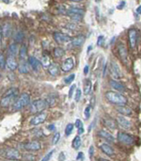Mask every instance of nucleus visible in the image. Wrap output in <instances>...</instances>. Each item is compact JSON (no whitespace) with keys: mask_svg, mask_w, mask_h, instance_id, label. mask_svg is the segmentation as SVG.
I'll use <instances>...</instances> for the list:
<instances>
[{"mask_svg":"<svg viewBox=\"0 0 141 161\" xmlns=\"http://www.w3.org/2000/svg\"><path fill=\"white\" fill-rule=\"evenodd\" d=\"M25 35H24V33L22 31H18L17 33H15V36H14V39L17 42H19V41H22L23 39H24Z\"/></svg>","mask_w":141,"mask_h":161,"instance_id":"nucleus-35","label":"nucleus"},{"mask_svg":"<svg viewBox=\"0 0 141 161\" xmlns=\"http://www.w3.org/2000/svg\"><path fill=\"white\" fill-rule=\"evenodd\" d=\"M117 123L120 126H121L122 128H124V129H128L131 127V123L127 120L126 118L122 117V116H119L117 118Z\"/></svg>","mask_w":141,"mask_h":161,"instance_id":"nucleus-18","label":"nucleus"},{"mask_svg":"<svg viewBox=\"0 0 141 161\" xmlns=\"http://www.w3.org/2000/svg\"><path fill=\"white\" fill-rule=\"evenodd\" d=\"M91 48H92V46H91V45H90L89 47H87V53H89V52H90V51L91 50Z\"/></svg>","mask_w":141,"mask_h":161,"instance_id":"nucleus-56","label":"nucleus"},{"mask_svg":"<svg viewBox=\"0 0 141 161\" xmlns=\"http://www.w3.org/2000/svg\"><path fill=\"white\" fill-rule=\"evenodd\" d=\"M65 54V50L61 47H56L54 49V56L56 58H61L62 56H64Z\"/></svg>","mask_w":141,"mask_h":161,"instance_id":"nucleus-30","label":"nucleus"},{"mask_svg":"<svg viewBox=\"0 0 141 161\" xmlns=\"http://www.w3.org/2000/svg\"><path fill=\"white\" fill-rule=\"evenodd\" d=\"M125 4H126V2H125V1H121V2H120V5H118V7H117V8H119V10H121V8L125 6Z\"/></svg>","mask_w":141,"mask_h":161,"instance_id":"nucleus-48","label":"nucleus"},{"mask_svg":"<svg viewBox=\"0 0 141 161\" xmlns=\"http://www.w3.org/2000/svg\"><path fill=\"white\" fill-rule=\"evenodd\" d=\"M76 90V85H73V86H70V89L69 90V98H72L73 97V94H74V90Z\"/></svg>","mask_w":141,"mask_h":161,"instance_id":"nucleus-44","label":"nucleus"},{"mask_svg":"<svg viewBox=\"0 0 141 161\" xmlns=\"http://www.w3.org/2000/svg\"><path fill=\"white\" fill-rule=\"evenodd\" d=\"M46 118H47V115L45 113H40V114L36 115V116L31 119L30 123L32 125H39V124H41L42 123H44L45 120H46Z\"/></svg>","mask_w":141,"mask_h":161,"instance_id":"nucleus-11","label":"nucleus"},{"mask_svg":"<svg viewBox=\"0 0 141 161\" xmlns=\"http://www.w3.org/2000/svg\"><path fill=\"white\" fill-rule=\"evenodd\" d=\"M6 58H5V56L2 52H0V68L1 69H4L5 66H6Z\"/></svg>","mask_w":141,"mask_h":161,"instance_id":"nucleus-36","label":"nucleus"},{"mask_svg":"<svg viewBox=\"0 0 141 161\" xmlns=\"http://www.w3.org/2000/svg\"><path fill=\"white\" fill-rule=\"evenodd\" d=\"M105 98H107L111 104L117 106H125L127 104V98L122 95L121 93L116 91H107L105 93Z\"/></svg>","mask_w":141,"mask_h":161,"instance_id":"nucleus-1","label":"nucleus"},{"mask_svg":"<svg viewBox=\"0 0 141 161\" xmlns=\"http://www.w3.org/2000/svg\"><path fill=\"white\" fill-rule=\"evenodd\" d=\"M90 110H91V107H90V106H87V107L85 108L84 114H85V118H86V119H89V118H90Z\"/></svg>","mask_w":141,"mask_h":161,"instance_id":"nucleus-42","label":"nucleus"},{"mask_svg":"<svg viewBox=\"0 0 141 161\" xmlns=\"http://www.w3.org/2000/svg\"><path fill=\"white\" fill-rule=\"evenodd\" d=\"M17 52H18V46H17L16 44H11L8 48V57H15L17 55Z\"/></svg>","mask_w":141,"mask_h":161,"instance_id":"nucleus-26","label":"nucleus"},{"mask_svg":"<svg viewBox=\"0 0 141 161\" xmlns=\"http://www.w3.org/2000/svg\"><path fill=\"white\" fill-rule=\"evenodd\" d=\"M23 158L25 161H34V159L36 157H35V156H33L32 154H25L23 156Z\"/></svg>","mask_w":141,"mask_h":161,"instance_id":"nucleus-39","label":"nucleus"},{"mask_svg":"<svg viewBox=\"0 0 141 161\" xmlns=\"http://www.w3.org/2000/svg\"><path fill=\"white\" fill-rule=\"evenodd\" d=\"M109 85H110V86H111L114 90H119V91H122V90H125L124 86H123L121 83H120L119 81L114 80V79H110V80H109Z\"/></svg>","mask_w":141,"mask_h":161,"instance_id":"nucleus-22","label":"nucleus"},{"mask_svg":"<svg viewBox=\"0 0 141 161\" xmlns=\"http://www.w3.org/2000/svg\"><path fill=\"white\" fill-rule=\"evenodd\" d=\"M53 37H54V40L57 42H58V44H65V42L72 41V38H70V36L66 35V34L61 33V32H55Z\"/></svg>","mask_w":141,"mask_h":161,"instance_id":"nucleus-6","label":"nucleus"},{"mask_svg":"<svg viewBox=\"0 0 141 161\" xmlns=\"http://www.w3.org/2000/svg\"><path fill=\"white\" fill-rule=\"evenodd\" d=\"M81 96H82V91L80 89H77L75 90V96H74V99H75V102H79L81 99Z\"/></svg>","mask_w":141,"mask_h":161,"instance_id":"nucleus-40","label":"nucleus"},{"mask_svg":"<svg viewBox=\"0 0 141 161\" xmlns=\"http://www.w3.org/2000/svg\"><path fill=\"white\" fill-rule=\"evenodd\" d=\"M75 78V74H70L69 76H67V77L64 78V82L65 84H70Z\"/></svg>","mask_w":141,"mask_h":161,"instance_id":"nucleus-37","label":"nucleus"},{"mask_svg":"<svg viewBox=\"0 0 141 161\" xmlns=\"http://www.w3.org/2000/svg\"><path fill=\"white\" fill-rule=\"evenodd\" d=\"M65 160V156H64V154L63 153H61L60 156H59V161H64Z\"/></svg>","mask_w":141,"mask_h":161,"instance_id":"nucleus-52","label":"nucleus"},{"mask_svg":"<svg viewBox=\"0 0 141 161\" xmlns=\"http://www.w3.org/2000/svg\"><path fill=\"white\" fill-rule=\"evenodd\" d=\"M2 35H3V34H2V28H0V44H1V38H2Z\"/></svg>","mask_w":141,"mask_h":161,"instance_id":"nucleus-55","label":"nucleus"},{"mask_svg":"<svg viewBox=\"0 0 141 161\" xmlns=\"http://www.w3.org/2000/svg\"><path fill=\"white\" fill-rule=\"evenodd\" d=\"M48 72L51 75L57 76L59 74V67L56 63H51V65L48 67Z\"/></svg>","mask_w":141,"mask_h":161,"instance_id":"nucleus-25","label":"nucleus"},{"mask_svg":"<svg viewBox=\"0 0 141 161\" xmlns=\"http://www.w3.org/2000/svg\"><path fill=\"white\" fill-rule=\"evenodd\" d=\"M85 41H86V37L84 35H78V36L74 37V39H72V45L75 46V47L82 46Z\"/></svg>","mask_w":141,"mask_h":161,"instance_id":"nucleus-17","label":"nucleus"},{"mask_svg":"<svg viewBox=\"0 0 141 161\" xmlns=\"http://www.w3.org/2000/svg\"><path fill=\"white\" fill-rule=\"evenodd\" d=\"M74 58H68L63 61L62 65H61V70L65 73H67V72H70V70H72L74 68Z\"/></svg>","mask_w":141,"mask_h":161,"instance_id":"nucleus-9","label":"nucleus"},{"mask_svg":"<svg viewBox=\"0 0 141 161\" xmlns=\"http://www.w3.org/2000/svg\"><path fill=\"white\" fill-rule=\"evenodd\" d=\"M99 161H109L107 159H103V158H99Z\"/></svg>","mask_w":141,"mask_h":161,"instance_id":"nucleus-57","label":"nucleus"},{"mask_svg":"<svg viewBox=\"0 0 141 161\" xmlns=\"http://www.w3.org/2000/svg\"><path fill=\"white\" fill-rule=\"evenodd\" d=\"M28 64L31 66V68L34 71H39L40 66H41V61L38 58L31 56V57L28 58Z\"/></svg>","mask_w":141,"mask_h":161,"instance_id":"nucleus-14","label":"nucleus"},{"mask_svg":"<svg viewBox=\"0 0 141 161\" xmlns=\"http://www.w3.org/2000/svg\"><path fill=\"white\" fill-rule=\"evenodd\" d=\"M117 111L121 114V115H124V116H130L132 114V110L131 108H129L126 106H118L117 107Z\"/></svg>","mask_w":141,"mask_h":161,"instance_id":"nucleus-23","label":"nucleus"},{"mask_svg":"<svg viewBox=\"0 0 141 161\" xmlns=\"http://www.w3.org/2000/svg\"><path fill=\"white\" fill-rule=\"evenodd\" d=\"M67 12L75 13V14H79V15H82V16L84 14V11L81 10V8H70Z\"/></svg>","mask_w":141,"mask_h":161,"instance_id":"nucleus-34","label":"nucleus"},{"mask_svg":"<svg viewBox=\"0 0 141 161\" xmlns=\"http://www.w3.org/2000/svg\"><path fill=\"white\" fill-rule=\"evenodd\" d=\"M67 15H69L70 17V19L75 22H79L82 20V15L79 14H75V13H70V12H67Z\"/></svg>","mask_w":141,"mask_h":161,"instance_id":"nucleus-32","label":"nucleus"},{"mask_svg":"<svg viewBox=\"0 0 141 161\" xmlns=\"http://www.w3.org/2000/svg\"><path fill=\"white\" fill-rule=\"evenodd\" d=\"M48 107V104L46 103L45 100H35L30 106V111L32 113H39L43 111L44 109H46Z\"/></svg>","mask_w":141,"mask_h":161,"instance_id":"nucleus-3","label":"nucleus"},{"mask_svg":"<svg viewBox=\"0 0 141 161\" xmlns=\"http://www.w3.org/2000/svg\"><path fill=\"white\" fill-rule=\"evenodd\" d=\"M110 73L112 74V76L114 78H120L121 76V72H120V68L119 67V65L115 62L112 61L111 65H110Z\"/></svg>","mask_w":141,"mask_h":161,"instance_id":"nucleus-12","label":"nucleus"},{"mask_svg":"<svg viewBox=\"0 0 141 161\" xmlns=\"http://www.w3.org/2000/svg\"><path fill=\"white\" fill-rule=\"evenodd\" d=\"M6 63H7V66L8 67V69L11 71H14L16 68L18 67V63H17L15 58L13 57H8Z\"/></svg>","mask_w":141,"mask_h":161,"instance_id":"nucleus-19","label":"nucleus"},{"mask_svg":"<svg viewBox=\"0 0 141 161\" xmlns=\"http://www.w3.org/2000/svg\"><path fill=\"white\" fill-rule=\"evenodd\" d=\"M101 150L103 152V154H105L108 156H113L115 155V152H114V149L109 145L107 143H103L102 145L100 146Z\"/></svg>","mask_w":141,"mask_h":161,"instance_id":"nucleus-15","label":"nucleus"},{"mask_svg":"<svg viewBox=\"0 0 141 161\" xmlns=\"http://www.w3.org/2000/svg\"><path fill=\"white\" fill-rule=\"evenodd\" d=\"M89 154H90V156L92 157L93 156V154H94V147L93 146H90V149H89Z\"/></svg>","mask_w":141,"mask_h":161,"instance_id":"nucleus-47","label":"nucleus"},{"mask_svg":"<svg viewBox=\"0 0 141 161\" xmlns=\"http://www.w3.org/2000/svg\"><path fill=\"white\" fill-rule=\"evenodd\" d=\"M118 51H119V55H120L121 61L123 63H127V61H128V52H127V49H126V46L124 45V44L120 42V44H118Z\"/></svg>","mask_w":141,"mask_h":161,"instance_id":"nucleus-4","label":"nucleus"},{"mask_svg":"<svg viewBox=\"0 0 141 161\" xmlns=\"http://www.w3.org/2000/svg\"><path fill=\"white\" fill-rule=\"evenodd\" d=\"M128 37H129V44L131 48H135L136 45V41H137V31L135 28H131L128 31Z\"/></svg>","mask_w":141,"mask_h":161,"instance_id":"nucleus-7","label":"nucleus"},{"mask_svg":"<svg viewBox=\"0 0 141 161\" xmlns=\"http://www.w3.org/2000/svg\"><path fill=\"white\" fill-rule=\"evenodd\" d=\"M0 77H1V74H0Z\"/></svg>","mask_w":141,"mask_h":161,"instance_id":"nucleus-59","label":"nucleus"},{"mask_svg":"<svg viewBox=\"0 0 141 161\" xmlns=\"http://www.w3.org/2000/svg\"><path fill=\"white\" fill-rule=\"evenodd\" d=\"M84 158V154L82 152H80V153H78V156H77V157H76V159L77 160H79V159H83Z\"/></svg>","mask_w":141,"mask_h":161,"instance_id":"nucleus-49","label":"nucleus"},{"mask_svg":"<svg viewBox=\"0 0 141 161\" xmlns=\"http://www.w3.org/2000/svg\"><path fill=\"white\" fill-rule=\"evenodd\" d=\"M91 91V81L90 79L85 80V87H84V93L86 95L90 94Z\"/></svg>","mask_w":141,"mask_h":161,"instance_id":"nucleus-28","label":"nucleus"},{"mask_svg":"<svg viewBox=\"0 0 141 161\" xmlns=\"http://www.w3.org/2000/svg\"><path fill=\"white\" fill-rule=\"evenodd\" d=\"M4 156L8 159H16L20 156V153L18 150H16L14 148H8L5 150V154Z\"/></svg>","mask_w":141,"mask_h":161,"instance_id":"nucleus-10","label":"nucleus"},{"mask_svg":"<svg viewBox=\"0 0 141 161\" xmlns=\"http://www.w3.org/2000/svg\"><path fill=\"white\" fill-rule=\"evenodd\" d=\"M26 56H28V49H26V45L23 44L21 49H20V53H19V57L21 61H25Z\"/></svg>","mask_w":141,"mask_h":161,"instance_id":"nucleus-29","label":"nucleus"},{"mask_svg":"<svg viewBox=\"0 0 141 161\" xmlns=\"http://www.w3.org/2000/svg\"><path fill=\"white\" fill-rule=\"evenodd\" d=\"M48 129H49L50 131H54V130L56 129V126H55V124H50V125L48 126Z\"/></svg>","mask_w":141,"mask_h":161,"instance_id":"nucleus-51","label":"nucleus"},{"mask_svg":"<svg viewBox=\"0 0 141 161\" xmlns=\"http://www.w3.org/2000/svg\"><path fill=\"white\" fill-rule=\"evenodd\" d=\"M118 140L119 141L122 142L123 144H127V145H130V144L134 143V139L131 135L123 133V132H120L118 133Z\"/></svg>","mask_w":141,"mask_h":161,"instance_id":"nucleus-5","label":"nucleus"},{"mask_svg":"<svg viewBox=\"0 0 141 161\" xmlns=\"http://www.w3.org/2000/svg\"><path fill=\"white\" fill-rule=\"evenodd\" d=\"M84 133V127H80V128H78V134H83Z\"/></svg>","mask_w":141,"mask_h":161,"instance_id":"nucleus-53","label":"nucleus"},{"mask_svg":"<svg viewBox=\"0 0 141 161\" xmlns=\"http://www.w3.org/2000/svg\"><path fill=\"white\" fill-rule=\"evenodd\" d=\"M8 161H21V160H17V159H8Z\"/></svg>","mask_w":141,"mask_h":161,"instance_id":"nucleus-58","label":"nucleus"},{"mask_svg":"<svg viewBox=\"0 0 141 161\" xmlns=\"http://www.w3.org/2000/svg\"><path fill=\"white\" fill-rule=\"evenodd\" d=\"M29 103H30V95L28 94V93L24 92L21 94V96L13 103L12 108L15 110H20L23 107L28 106Z\"/></svg>","mask_w":141,"mask_h":161,"instance_id":"nucleus-2","label":"nucleus"},{"mask_svg":"<svg viewBox=\"0 0 141 161\" xmlns=\"http://www.w3.org/2000/svg\"><path fill=\"white\" fill-rule=\"evenodd\" d=\"M74 126H76L77 128H80V127L83 126V123L81 122V120H79V119H77V120L75 121V124H74Z\"/></svg>","mask_w":141,"mask_h":161,"instance_id":"nucleus-46","label":"nucleus"},{"mask_svg":"<svg viewBox=\"0 0 141 161\" xmlns=\"http://www.w3.org/2000/svg\"><path fill=\"white\" fill-rule=\"evenodd\" d=\"M103 42H104V37L103 35H100L98 37V40H97V45H98V46H102L103 44Z\"/></svg>","mask_w":141,"mask_h":161,"instance_id":"nucleus-43","label":"nucleus"},{"mask_svg":"<svg viewBox=\"0 0 141 161\" xmlns=\"http://www.w3.org/2000/svg\"><path fill=\"white\" fill-rule=\"evenodd\" d=\"M66 28H69V29H70V30H75V29L78 28L77 25L74 24V23H69V24H67L66 25Z\"/></svg>","mask_w":141,"mask_h":161,"instance_id":"nucleus-41","label":"nucleus"},{"mask_svg":"<svg viewBox=\"0 0 141 161\" xmlns=\"http://www.w3.org/2000/svg\"><path fill=\"white\" fill-rule=\"evenodd\" d=\"M81 143H82V141H81L80 137H79V136H76V137H75V138L74 139V140H73L72 147H73L74 150H78L79 148H80V146H81Z\"/></svg>","mask_w":141,"mask_h":161,"instance_id":"nucleus-27","label":"nucleus"},{"mask_svg":"<svg viewBox=\"0 0 141 161\" xmlns=\"http://www.w3.org/2000/svg\"><path fill=\"white\" fill-rule=\"evenodd\" d=\"M136 13L137 14H141V5L136 8Z\"/></svg>","mask_w":141,"mask_h":161,"instance_id":"nucleus-54","label":"nucleus"},{"mask_svg":"<svg viewBox=\"0 0 141 161\" xmlns=\"http://www.w3.org/2000/svg\"><path fill=\"white\" fill-rule=\"evenodd\" d=\"M103 123H104V125L107 126L108 129H110V130H116L117 127H118V123H117V121H115V120H114V119H112V118H107V119H104Z\"/></svg>","mask_w":141,"mask_h":161,"instance_id":"nucleus-13","label":"nucleus"},{"mask_svg":"<svg viewBox=\"0 0 141 161\" xmlns=\"http://www.w3.org/2000/svg\"><path fill=\"white\" fill-rule=\"evenodd\" d=\"M18 69L21 74H28L29 72L28 63L25 61H21V62L19 63V66H18Z\"/></svg>","mask_w":141,"mask_h":161,"instance_id":"nucleus-24","label":"nucleus"},{"mask_svg":"<svg viewBox=\"0 0 141 161\" xmlns=\"http://www.w3.org/2000/svg\"><path fill=\"white\" fill-rule=\"evenodd\" d=\"M24 148L26 151H39L41 148V144L38 140H33V141L25 143L24 145Z\"/></svg>","mask_w":141,"mask_h":161,"instance_id":"nucleus-8","label":"nucleus"},{"mask_svg":"<svg viewBox=\"0 0 141 161\" xmlns=\"http://www.w3.org/2000/svg\"><path fill=\"white\" fill-rule=\"evenodd\" d=\"M99 136L101 138H103V139H104L105 140H107V141H109V142H114L115 141V139H114V137L113 136L109 133V132H107V131H105V130H101V131H99Z\"/></svg>","mask_w":141,"mask_h":161,"instance_id":"nucleus-20","label":"nucleus"},{"mask_svg":"<svg viewBox=\"0 0 141 161\" xmlns=\"http://www.w3.org/2000/svg\"><path fill=\"white\" fill-rule=\"evenodd\" d=\"M89 70H90V66L89 65H86L85 68H84V74H87V73H89Z\"/></svg>","mask_w":141,"mask_h":161,"instance_id":"nucleus-50","label":"nucleus"},{"mask_svg":"<svg viewBox=\"0 0 141 161\" xmlns=\"http://www.w3.org/2000/svg\"><path fill=\"white\" fill-rule=\"evenodd\" d=\"M41 64L43 66V67H49L51 65V61H50V58L48 56H43L42 58H41Z\"/></svg>","mask_w":141,"mask_h":161,"instance_id":"nucleus-31","label":"nucleus"},{"mask_svg":"<svg viewBox=\"0 0 141 161\" xmlns=\"http://www.w3.org/2000/svg\"><path fill=\"white\" fill-rule=\"evenodd\" d=\"M17 95H8V96H3L0 101V106L2 107H7L10 104L12 103V101L15 99Z\"/></svg>","mask_w":141,"mask_h":161,"instance_id":"nucleus-16","label":"nucleus"},{"mask_svg":"<svg viewBox=\"0 0 141 161\" xmlns=\"http://www.w3.org/2000/svg\"><path fill=\"white\" fill-rule=\"evenodd\" d=\"M54 153H55V150H52L51 152H49L48 154H46L44 156H43V158L41 159V161H49L52 158L53 155H54Z\"/></svg>","mask_w":141,"mask_h":161,"instance_id":"nucleus-38","label":"nucleus"},{"mask_svg":"<svg viewBox=\"0 0 141 161\" xmlns=\"http://www.w3.org/2000/svg\"><path fill=\"white\" fill-rule=\"evenodd\" d=\"M59 139H60V133H59V132H57V133L55 134V136H54V139H53V144L57 143L58 140H59Z\"/></svg>","mask_w":141,"mask_h":161,"instance_id":"nucleus-45","label":"nucleus"},{"mask_svg":"<svg viewBox=\"0 0 141 161\" xmlns=\"http://www.w3.org/2000/svg\"><path fill=\"white\" fill-rule=\"evenodd\" d=\"M11 31H12L11 25L10 23H5L4 25H3V28H2V34H3V36L6 37V38L10 37L11 34Z\"/></svg>","mask_w":141,"mask_h":161,"instance_id":"nucleus-21","label":"nucleus"},{"mask_svg":"<svg viewBox=\"0 0 141 161\" xmlns=\"http://www.w3.org/2000/svg\"><path fill=\"white\" fill-rule=\"evenodd\" d=\"M74 123H68L66 125V128H65V135L66 136H70L72 134V132L74 131Z\"/></svg>","mask_w":141,"mask_h":161,"instance_id":"nucleus-33","label":"nucleus"}]
</instances>
